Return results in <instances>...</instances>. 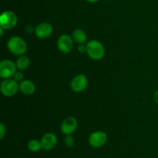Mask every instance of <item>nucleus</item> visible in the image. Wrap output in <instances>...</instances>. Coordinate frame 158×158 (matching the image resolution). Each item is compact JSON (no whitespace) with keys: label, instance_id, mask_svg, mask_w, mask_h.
I'll return each instance as SVG.
<instances>
[{"label":"nucleus","instance_id":"412c9836","mask_svg":"<svg viewBox=\"0 0 158 158\" xmlns=\"http://www.w3.org/2000/svg\"><path fill=\"white\" fill-rule=\"evenodd\" d=\"M154 100L156 101V103H158V90H157L155 93H154Z\"/></svg>","mask_w":158,"mask_h":158},{"label":"nucleus","instance_id":"6ab92c4d","mask_svg":"<svg viewBox=\"0 0 158 158\" xmlns=\"http://www.w3.org/2000/svg\"><path fill=\"white\" fill-rule=\"evenodd\" d=\"M87 50V48H86V46H85L84 44H80L78 47V51L80 52H82V53H84L85 52H86Z\"/></svg>","mask_w":158,"mask_h":158},{"label":"nucleus","instance_id":"9d476101","mask_svg":"<svg viewBox=\"0 0 158 158\" xmlns=\"http://www.w3.org/2000/svg\"><path fill=\"white\" fill-rule=\"evenodd\" d=\"M35 35L37 37L40 39L48 38L51 35L52 32V26L49 23L43 22L40 23L38 26L35 27Z\"/></svg>","mask_w":158,"mask_h":158},{"label":"nucleus","instance_id":"4468645a","mask_svg":"<svg viewBox=\"0 0 158 158\" xmlns=\"http://www.w3.org/2000/svg\"><path fill=\"white\" fill-rule=\"evenodd\" d=\"M16 67L19 70H25L27 69L30 65V60L26 56H20L18 60H16Z\"/></svg>","mask_w":158,"mask_h":158},{"label":"nucleus","instance_id":"a211bd4d","mask_svg":"<svg viewBox=\"0 0 158 158\" xmlns=\"http://www.w3.org/2000/svg\"><path fill=\"white\" fill-rule=\"evenodd\" d=\"M6 127L4 126L3 123H1L0 124V139L2 140L4 138L5 135H6Z\"/></svg>","mask_w":158,"mask_h":158},{"label":"nucleus","instance_id":"20e7f679","mask_svg":"<svg viewBox=\"0 0 158 158\" xmlns=\"http://www.w3.org/2000/svg\"><path fill=\"white\" fill-rule=\"evenodd\" d=\"M18 19L12 11H6L0 16V26L4 29H11L16 25Z\"/></svg>","mask_w":158,"mask_h":158},{"label":"nucleus","instance_id":"aec40b11","mask_svg":"<svg viewBox=\"0 0 158 158\" xmlns=\"http://www.w3.org/2000/svg\"><path fill=\"white\" fill-rule=\"evenodd\" d=\"M27 27L29 28V29H26V31H27L28 32H33V31H35V29H34V28L32 27V26H28Z\"/></svg>","mask_w":158,"mask_h":158},{"label":"nucleus","instance_id":"6e6552de","mask_svg":"<svg viewBox=\"0 0 158 158\" xmlns=\"http://www.w3.org/2000/svg\"><path fill=\"white\" fill-rule=\"evenodd\" d=\"M40 140H41L43 149L45 151H51L55 148L58 142L56 136L52 133H47L44 134Z\"/></svg>","mask_w":158,"mask_h":158},{"label":"nucleus","instance_id":"7ed1b4c3","mask_svg":"<svg viewBox=\"0 0 158 158\" xmlns=\"http://www.w3.org/2000/svg\"><path fill=\"white\" fill-rule=\"evenodd\" d=\"M19 88L17 81L12 79H5L1 84V92L4 96L11 97L16 94Z\"/></svg>","mask_w":158,"mask_h":158},{"label":"nucleus","instance_id":"4be33fe9","mask_svg":"<svg viewBox=\"0 0 158 158\" xmlns=\"http://www.w3.org/2000/svg\"><path fill=\"white\" fill-rule=\"evenodd\" d=\"M86 2H97L99 0H86Z\"/></svg>","mask_w":158,"mask_h":158},{"label":"nucleus","instance_id":"39448f33","mask_svg":"<svg viewBox=\"0 0 158 158\" xmlns=\"http://www.w3.org/2000/svg\"><path fill=\"white\" fill-rule=\"evenodd\" d=\"M16 65L10 60H4L0 63V77L9 79L16 73Z\"/></svg>","mask_w":158,"mask_h":158},{"label":"nucleus","instance_id":"9b49d317","mask_svg":"<svg viewBox=\"0 0 158 158\" xmlns=\"http://www.w3.org/2000/svg\"><path fill=\"white\" fill-rule=\"evenodd\" d=\"M57 46H58L59 49L61 52L67 53L72 50L73 46V42L72 38L69 35L64 34L59 38L58 42H57Z\"/></svg>","mask_w":158,"mask_h":158},{"label":"nucleus","instance_id":"0eeeda50","mask_svg":"<svg viewBox=\"0 0 158 158\" xmlns=\"http://www.w3.org/2000/svg\"><path fill=\"white\" fill-rule=\"evenodd\" d=\"M88 80L86 76L79 74L76 76L71 81V89L75 93H81L87 86Z\"/></svg>","mask_w":158,"mask_h":158},{"label":"nucleus","instance_id":"f8f14e48","mask_svg":"<svg viewBox=\"0 0 158 158\" xmlns=\"http://www.w3.org/2000/svg\"><path fill=\"white\" fill-rule=\"evenodd\" d=\"M19 89L23 94L31 95L35 90V84L30 80H23L19 84Z\"/></svg>","mask_w":158,"mask_h":158},{"label":"nucleus","instance_id":"1a4fd4ad","mask_svg":"<svg viewBox=\"0 0 158 158\" xmlns=\"http://www.w3.org/2000/svg\"><path fill=\"white\" fill-rule=\"evenodd\" d=\"M77 120L73 117H68L63 121L61 131L65 135H70L77 130Z\"/></svg>","mask_w":158,"mask_h":158},{"label":"nucleus","instance_id":"dca6fc26","mask_svg":"<svg viewBox=\"0 0 158 158\" xmlns=\"http://www.w3.org/2000/svg\"><path fill=\"white\" fill-rule=\"evenodd\" d=\"M64 143L66 145V147L67 148H73L75 144V140H74L73 137L70 135H66V137L64 139Z\"/></svg>","mask_w":158,"mask_h":158},{"label":"nucleus","instance_id":"f3484780","mask_svg":"<svg viewBox=\"0 0 158 158\" xmlns=\"http://www.w3.org/2000/svg\"><path fill=\"white\" fill-rule=\"evenodd\" d=\"M14 80L17 82H23L24 79V75L22 72H16L14 74Z\"/></svg>","mask_w":158,"mask_h":158},{"label":"nucleus","instance_id":"ddd939ff","mask_svg":"<svg viewBox=\"0 0 158 158\" xmlns=\"http://www.w3.org/2000/svg\"><path fill=\"white\" fill-rule=\"evenodd\" d=\"M73 38L79 44H84L87 40L86 32L83 30L80 29H77L73 31Z\"/></svg>","mask_w":158,"mask_h":158},{"label":"nucleus","instance_id":"423d86ee","mask_svg":"<svg viewBox=\"0 0 158 158\" xmlns=\"http://www.w3.org/2000/svg\"><path fill=\"white\" fill-rule=\"evenodd\" d=\"M107 139L106 133L103 131H95L89 137V143L92 148H100L106 144Z\"/></svg>","mask_w":158,"mask_h":158},{"label":"nucleus","instance_id":"f03ea898","mask_svg":"<svg viewBox=\"0 0 158 158\" xmlns=\"http://www.w3.org/2000/svg\"><path fill=\"white\" fill-rule=\"evenodd\" d=\"M86 52L91 59L94 60H100L104 56L105 49L100 42L97 40H90L86 44Z\"/></svg>","mask_w":158,"mask_h":158},{"label":"nucleus","instance_id":"f257e3e1","mask_svg":"<svg viewBox=\"0 0 158 158\" xmlns=\"http://www.w3.org/2000/svg\"><path fill=\"white\" fill-rule=\"evenodd\" d=\"M7 47L14 55L22 56L27 50V44L23 38L19 36H12L8 40Z\"/></svg>","mask_w":158,"mask_h":158},{"label":"nucleus","instance_id":"2eb2a0df","mask_svg":"<svg viewBox=\"0 0 158 158\" xmlns=\"http://www.w3.org/2000/svg\"><path fill=\"white\" fill-rule=\"evenodd\" d=\"M27 147L29 151L34 153L38 152V151H40L43 148L41 140H39L37 139H32V140H29Z\"/></svg>","mask_w":158,"mask_h":158}]
</instances>
